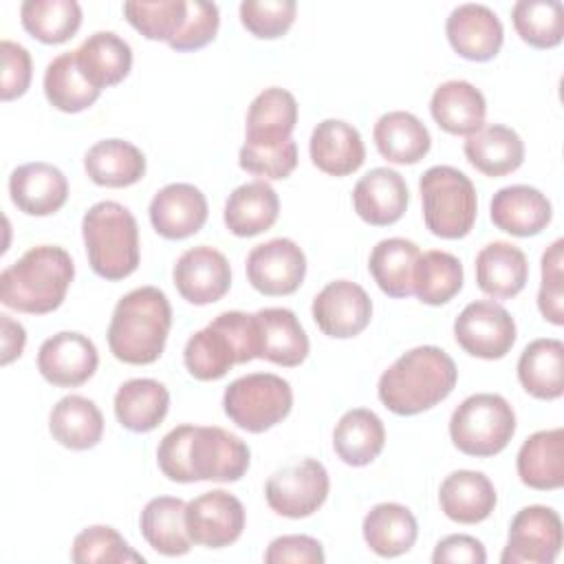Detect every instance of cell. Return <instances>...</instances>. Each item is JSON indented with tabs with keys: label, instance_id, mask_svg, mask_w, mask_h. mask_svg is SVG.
Instances as JSON below:
<instances>
[{
	"label": "cell",
	"instance_id": "50",
	"mask_svg": "<svg viewBox=\"0 0 564 564\" xmlns=\"http://www.w3.org/2000/svg\"><path fill=\"white\" fill-rule=\"evenodd\" d=\"M564 240L557 238L542 256V284L538 291V308L542 317L555 326L564 324Z\"/></svg>",
	"mask_w": 564,
	"mask_h": 564
},
{
	"label": "cell",
	"instance_id": "25",
	"mask_svg": "<svg viewBox=\"0 0 564 564\" xmlns=\"http://www.w3.org/2000/svg\"><path fill=\"white\" fill-rule=\"evenodd\" d=\"M441 511L458 524H478L496 509L494 482L474 469L452 471L438 489Z\"/></svg>",
	"mask_w": 564,
	"mask_h": 564
},
{
	"label": "cell",
	"instance_id": "14",
	"mask_svg": "<svg viewBox=\"0 0 564 564\" xmlns=\"http://www.w3.org/2000/svg\"><path fill=\"white\" fill-rule=\"evenodd\" d=\"M304 275L306 256L291 238L256 245L247 256V278L262 295H291L300 289Z\"/></svg>",
	"mask_w": 564,
	"mask_h": 564
},
{
	"label": "cell",
	"instance_id": "2",
	"mask_svg": "<svg viewBox=\"0 0 564 564\" xmlns=\"http://www.w3.org/2000/svg\"><path fill=\"white\" fill-rule=\"evenodd\" d=\"M456 379V364L443 348L416 346L383 370L377 394L390 412L414 416L447 399Z\"/></svg>",
	"mask_w": 564,
	"mask_h": 564
},
{
	"label": "cell",
	"instance_id": "6",
	"mask_svg": "<svg viewBox=\"0 0 564 564\" xmlns=\"http://www.w3.org/2000/svg\"><path fill=\"white\" fill-rule=\"evenodd\" d=\"M90 269L104 280H123L139 267V227L128 207L115 200L95 203L82 220Z\"/></svg>",
	"mask_w": 564,
	"mask_h": 564
},
{
	"label": "cell",
	"instance_id": "3",
	"mask_svg": "<svg viewBox=\"0 0 564 564\" xmlns=\"http://www.w3.org/2000/svg\"><path fill=\"white\" fill-rule=\"evenodd\" d=\"M73 275L75 264L66 249L31 247L0 273V302L18 313L46 315L62 306Z\"/></svg>",
	"mask_w": 564,
	"mask_h": 564
},
{
	"label": "cell",
	"instance_id": "12",
	"mask_svg": "<svg viewBox=\"0 0 564 564\" xmlns=\"http://www.w3.org/2000/svg\"><path fill=\"white\" fill-rule=\"evenodd\" d=\"M330 480L326 467L315 458H304L293 467L275 471L264 487L269 507L284 518H306L328 498Z\"/></svg>",
	"mask_w": 564,
	"mask_h": 564
},
{
	"label": "cell",
	"instance_id": "43",
	"mask_svg": "<svg viewBox=\"0 0 564 564\" xmlns=\"http://www.w3.org/2000/svg\"><path fill=\"white\" fill-rule=\"evenodd\" d=\"M24 31L44 42L62 44L82 26V7L75 0H26L20 7Z\"/></svg>",
	"mask_w": 564,
	"mask_h": 564
},
{
	"label": "cell",
	"instance_id": "22",
	"mask_svg": "<svg viewBox=\"0 0 564 564\" xmlns=\"http://www.w3.org/2000/svg\"><path fill=\"white\" fill-rule=\"evenodd\" d=\"M258 335V359L295 368L308 355V337L291 308L269 306L253 313Z\"/></svg>",
	"mask_w": 564,
	"mask_h": 564
},
{
	"label": "cell",
	"instance_id": "15",
	"mask_svg": "<svg viewBox=\"0 0 564 564\" xmlns=\"http://www.w3.org/2000/svg\"><path fill=\"white\" fill-rule=\"evenodd\" d=\"M311 313L324 335L350 339L370 324L372 300L357 282L335 280L315 295Z\"/></svg>",
	"mask_w": 564,
	"mask_h": 564
},
{
	"label": "cell",
	"instance_id": "45",
	"mask_svg": "<svg viewBox=\"0 0 564 564\" xmlns=\"http://www.w3.org/2000/svg\"><path fill=\"white\" fill-rule=\"evenodd\" d=\"M511 20L522 42L533 48H553L564 37V9L557 0H518Z\"/></svg>",
	"mask_w": 564,
	"mask_h": 564
},
{
	"label": "cell",
	"instance_id": "40",
	"mask_svg": "<svg viewBox=\"0 0 564 564\" xmlns=\"http://www.w3.org/2000/svg\"><path fill=\"white\" fill-rule=\"evenodd\" d=\"M185 502L174 496L152 498L139 518L145 542L161 555L178 557L192 549V540L185 529Z\"/></svg>",
	"mask_w": 564,
	"mask_h": 564
},
{
	"label": "cell",
	"instance_id": "16",
	"mask_svg": "<svg viewBox=\"0 0 564 564\" xmlns=\"http://www.w3.org/2000/svg\"><path fill=\"white\" fill-rule=\"evenodd\" d=\"M99 366V355L82 333L62 330L42 341L37 350L40 375L57 388H77L86 383Z\"/></svg>",
	"mask_w": 564,
	"mask_h": 564
},
{
	"label": "cell",
	"instance_id": "44",
	"mask_svg": "<svg viewBox=\"0 0 564 564\" xmlns=\"http://www.w3.org/2000/svg\"><path fill=\"white\" fill-rule=\"evenodd\" d=\"M414 295L430 306L447 304L463 289V264L456 256L430 249L419 256L414 267Z\"/></svg>",
	"mask_w": 564,
	"mask_h": 564
},
{
	"label": "cell",
	"instance_id": "55",
	"mask_svg": "<svg viewBox=\"0 0 564 564\" xmlns=\"http://www.w3.org/2000/svg\"><path fill=\"white\" fill-rule=\"evenodd\" d=\"M0 326H2V357L0 364L9 366L13 359H18L24 350L26 344V333L24 326L15 319H11L7 313L0 315Z\"/></svg>",
	"mask_w": 564,
	"mask_h": 564
},
{
	"label": "cell",
	"instance_id": "53",
	"mask_svg": "<svg viewBox=\"0 0 564 564\" xmlns=\"http://www.w3.org/2000/svg\"><path fill=\"white\" fill-rule=\"evenodd\" d=\"M324 560L326 557L322 544L311 535H280L269 544L264 553L267 564H322Z\"/></svg>",
	"mask_w": 564,
	"mask_h": 564
},
{
	"label": "cell",
	"instance_id": "51",
	"mask_svg": "<svg viewBox=\"0 0 564 564\" xmlns=\"http://www.w3.org/2000/svg\"><path fill=\"white\" fill-rule=\"evenodd\" d=\"M218 24H220V13L214 2L189 0L185 22L176 33V37L170 42V48L178 53L198 51L216 37Z\"/></svg>",
	"mask_w": 564,
	"mask_h": 564
},
{
	"label": "cell",
	"instance_id": "36",
	"mask_svg": "<svg viewBox=\"0 0 564 564\" xmlns=\"http://www.w3.org/2000/svg\"><path fill=\"white\" fill-rule=\"evenodd\" d=\"M170 408V392L156 379H130L115 394V416L130 432H152Z\"/></svg>",
	"mask_w": 564,
	"mask_h": 564
},
{
	"label": "cell",
	"instance_id": "49",
	"mask_svg": "<svg viewBox=\"0 0 564 564\" xmlns=\"http://www.w3.org/2000/svg\"><path fill=\"white\" fill-rule=\"evenodd\" d=\"M238 163L245 172L269 181H282L297 167V145L293 139L278 145H249L245 143L238 154Z\"/></svg>",
	"mask_w": 564,
	"mask_h": 564
},
{
	"label": "cell",
	"instance_id": "5",
	"mask_svg": "<svg viewBox=\"0 0 564 564\" xmlns=\"http://www.w3.org/2000/svg\"><path fill=\"white\" fill-rule=\"evenodd\" d=\"M258 357L256 319L242 311L216 315L203 330L194 333L183 350L187 372L198 381L225 377L231 366Z\"/></svg>",
	"mask_w": 564,
	"mask_h": 564
},
{
	"label": "cell",
	"instance_id": "10",
	"mask_svg": "<svg viewBox=\"0 0 564 564\" xmlns=\"http://www.w3.org/2000/svg\"><path fill=\"white\" fill-rule=\"evenodd\" d=\"M562 551V518L544 505L522 507L509 527L502 564H551Z\"/></svg>",
	"mask_w": 564,
	"mask_h": 564
},
{
	"label": "cell",
	"instance_id": "33",
	"mask_svg": "<svg viewBox=\"0 0 564 564\" xmlns=\"http://www.w3.org/2000/svg\"><path fill=\"white\" fill-rule=\"evenodd\" d=\"M379 154L397 165L419 163L432 145L423 121L405 110H392L379 117L372 130Z\"/></svg>",
	"mask_w": 564,
	"mask_h": 564
},
{
	"label": "cell",
	"instance_id": "52",
	"mask_svg": "<svg viewBox=\"0 0 564 564\" xmlns=\"http://www.w3.org/2000/svg\"><path fill=\"white\" fill-rule=\"evenodd\" d=\"M0 53H2V86H0V97L2 101L18 99L26 93L33 75V64H31V53L11 40L0 42Z\"/></svg>",
	"mask_w": 564,
	"mask_h": 564
},
{
	"label": "cell",
	"instance_id": "38",
	"mask_svg": "<svg viewBox=\"0 0 564 564\" xmlns=\"http://www.w3.org/2000/svg\"><path fill=\"white\" fill-rule=\"evenodd\" d=\"M386 445L383 421L366 408L348 410L333 430L335 454L352 467L372 463Z\"/></svg>",
	"mask_w": 564,
	"mask_h": 564
},
{
	"label": "cell",
	"instance_id": "7",
	"mask_svg": "<svg viewBox=\"0 0 564 564\" xmlns=\"http://www.w3.org/2000/svg\"><path fill=\"white\" fill-rule=\"evenodd\" d=\"M425 227L445 240L465 238L478 214L476 187L452 165H434L419 181Z\"/></svg>",
	"mask_w": 564,
	"mask_h": 564
},
{
	"label": "cell",
	"instance_id": "8",
	"mask_svg": "<svg viewBox=\"0 0 564 564\" xmlns=\"http://www.w3.org/2000/svg\"><path fill=\"white\" fill-rule=\"evenodd\" d=\"M516 434V414L509 401L494 392L467 397L449 419V438L467 456H496Z\"/></svg>",
	"mask_w": 564,
	"mask_h": 564
},
{
	"label": "cell",
	"instance_id": "28",
	"mask_svg": "<svg viewBox=\"0 0 564 564\" xmlns=\"http://www.w3.org/2000/svg\"><path fill=\"white\" fill-rule=\"evenodd\" d=\"M516 469L531 489H560L564 485V430L553 427L531 434L518 452Z\"/></svg>",
	"mask_w": 564,
	"mask_h": 564
},
{
	"label": "cell",
	"instance_id": "21",
	"mask_svg": "<svg viewBox=\"0 0 564 564\" xmlns=\"http://www.w3.org/2000/svg\"><path fill=\"white\" fill-rule=\"evenodd\" d=\"M408 203V185L403 176L390 167H375L366 172L352 189L357 216L375 227L394 225L405 214Z\"/></svg>",
	"mask_w": 564,
	"mask_h": 564
},
{
	"label": "cell",
	"instance_id": "39",
	"mask_svg": "<svg viewBox=\"0 0 564 564\" xmlns=\"http://www.w3.org/2000/svg\"><path fill=\"white\" fill-rule=\"evenodd\" d=\"M48 430L59 445L84 452L101 441L104 416L90 399L82 394H68L53 405Z\"/></svg>",
	"mask_w": 564,
	"mask_h": 564
},
{
	"label": "cell",
	"instance_id": "24",
	"mask_svg": "<svg viewBox=\"0 0 564 564\" xmlns=\"http://www.w3.org/2000/svg\"><path fill=\"white\" fill-rule=\"evenodd\" d=\"M311 161L330 176H348L357 172L366 159L361 134L341 119H324L315 126L308 141Z\"/></svg>",
	"mask_w": 564,
	"mask_h": 564
},
{
	"label": "cell",
	"instance_id": "29",
	"mask_svg": "<svg viewBox=\"0 0 564 564\" xmlns=\"http://www.w3.org/2000/svg\"><path fill=\"white\" fill-rule=\"evenodd\" d=\"M297 123L295 97L278 86L264 88L249 106L245 143L249 145H278L291 139Z\"/></svg>",
	"mask_w": 564,
	"mask_h": 564
},
{
	"label": "cell",
	"instance_id": "37",
	"mask_svg": "<svg viewBox=\"0 0 564 564\" xmlns=\"http://www.w3.org/2000/svg\"><path fill=\"white\" fill-rule=\"evenodd\" d=\"M364 540L381 557H397L408 553L419 535L414 513L399 502L375 505L361 524Z\"/></svg>",
	"mask_w": 564,
	"mask_h": 564
},
{
	"label": "cell",
	"instance_id": "48",
	"mask_svg": "<svg viewBox=\"0 0 564 564\" xmlns=\"http://www.w3.org/2000/svg\"><path fill=\"white\" fill-rule=\"evenodd\" d=\"M295 11L293 0H245L240 2V22L251 35L275 40L291 29Z\"/></svg>",
	"mask_w": 564,
	"mask_h": 564
},
{
	"label": "cell",
	"instance_id": "9",
	"mask_svg": "<svg viewBox=\"0 0 564 564\" xmlns=\"http://www.w3.org/2000/svg\"><path fill=\"white\" fill-rule=\"evenodd\" d=\"M223 408L240 430L260 434L289 416L293 390L286 379L273 372H251L225 388Z\"/></svg>",
	"mask_w": 564,
	"mask_h": 564
},
{
	"label": "cell",
	"instance_id": "34",
	"mask_svg": "<svg viewBox=\"0 0 564 564\" xmlns=\"http://www.w3.org/2000/svg\"><path fill=\"white\" fill-rule=\"evenodd\" d=\"M84 170L95 185L128 187L143 178L145 156L130 141L104 139L88 148L84 156Z\"/></svg>",
	"mask_w": 564,
	"mask_h": 564
},
{
	"label": "cell",
	"instance_id": "35",
	"mask_svg": "<svg viewBox=\"0 0 564 564\" xmlns=\"http://www.w3.org/2000/svg\"><path fill=\"white\" fill-rule=\"evenodd\" d=\"M75 55L86 79L99 90L119 84L132 68L130 44L112 31L88 35Z\"/></svg>",
	"mask_w": 564,
	"mask_h": 564
},
{
	"label": "cell",
	"instance_id": "47",
	"mask_svg": "<svg viewBox=\"0 0 564 564\" xmlns=\"http://www.w3.org/2000/svg\"><path fill=\"white\" fill-rule=\"evenodd\" d=\"M123 15L143 37L156 40V42L163 40L170 44L185 22L187 2L185 0H154V2L130 0V2H123Z\"/></svg>",
	"mask_w": 564,
	"mask_h": 564
},
{
	"label": "cell",
	"instance_id": "46",
	"mask_svg": "<svg viewBox=\"0 0 564 564\" xmlns=\"http://www.w3.org/2000/svg\"><path fill=\"white\" fill-rule=\"evenodd\" d=\"M70 560L77 564H139L145 562L123 535L106 524H93L79 531L73 540Z\"/></svg>",
	"mask_w": 564,
	"mask_h": 564
},
{
	"label": "cell",
	"instance_id": "31",
	"mask_svg": "<svg viewBox=\"0 0 564 564\" xmlns=\"http://www.w3.org/2000/svg\"><path fill=\"white\" fill-rule=\"evenodd\" d=\"M463 152L478 172L491 178L516 172L524 161V143L520 134L500 123L482 126L478 132L469 134Z\"/></svg>",
	"mask_w": 564,
	"mask_h": 564
},
{
	"label": "cell",
	"instance_id": "26",
	"mask_svg": "<svg viewBox=\"0 0 564 564\" xmlns=\"http://www.w3.org/2000/svg\"><path fill=\"white\" fill-rule=\"evenodd\" d=\"M430 112L445 132L469 137L485 126L487 104L474 84L465 79H449L434 90Z\"/></svg>",
	"mask_w": 564,
	"mask_h": 564
},
{
	"label": "cell",
	"instance_id": "23",
	"mask_svg": "<svg viewBox=\"0 0 564 564\" xmlns=\"http://www.w3.org/2000/svg\"><path fill=\"white\" fill-rule=\"evenodd\" d=\"M489 216L500 231L529 238L546 229L553 209L540 189L531 185H507L494 194Z\"/></svg>",
	"mask_w": 564,
	"mask_h": 564
},
{
	"label": "cell",
	"instance_id": "17",
	"mask_svg": "<svg viewBox=\"0 0 564 564\" xmlns=\"http://www.w3.org/2000/svg\"><path fill=\"white\" fill-rule=\"evenodd\" d=\"M172 278L181 297L196 306L218 302L231 286L229 260L207 245L183 251L174 264Z\"/></svg>",
	"mask_w": 564,
	"mask_h": 564
},
{
	"label": "cell",
	"instance_id": "42",
	"mask_svg": "<svg viewBox=\"0 0 564 564\" xmlns=\"http://www.w3.org/2000/svg\"><path fill=\"white\" fill-rule=\"evenodd\" d=\"M44 95L62 112H82L99 99L101 90L86 79L75 51H68L48 62L44 70Z\"/></svg>",
	"mask_w": 564,
	"mask_h": 564
},
{
	"label": "cell",
	"instance_id": "4",
	"mask_svg": "<svg viewBox=\"0 0 564 564\" xmlns=\"http://www.w3.org/2000/svg\"><path fill=\"white\" fill-rule=\"evenodd\" d=\"M172 326V306L156 286H139L126 293L110 317L108 346L115 359L132 366L154 364Z\"/></svg>",
	"mask_w": 564,
	"mask_h": 564
},
{
	"label": "cell",
	"instance_id": "54",
	"mask_svg": "<svg viewBox=\"0 0 564 564\" xmlns=\"http://www.w3.org/2000/svg\"><path fill=\"white\" fill-rule=\"evenodd\" d=\"M432 562L434 564H445V562L485 564L487 553H485V546L480 540L465 535V533H456V535H447V538L438 540V544L434 546V553H432Z\"/></svg>",
	"mask_w": 564,
	"mask_h": 564
},
{
	"label": "cell",
	"instance_id": "1",
	"mask_svg": "<svg viewBox=\"0 0 564 564\" xmlns=\"http://www.w3.org/2000/svg\"><path fill=\"white\" fill-rule=\"evenodd\" d=\"M159 469L174 482H236L251 460V452L236 434L216 425H178L156 449Z\"/></svg>",
	"mask_w": 564,
	"mask_h": 564
},
{
	"label": "cell",
	"instance_id": "18",
	"mask_svg": "<svg viewBox=\"0 0 564 564\" xmlns=\"http://www.w3.org/2000/svg\"><path fill=\"white\" fill-rule=\"evenodd\" d=\"M445 33L452 48L471 62L494 59L502 46L505 29L500 18L485 4H458L452 9Z\"/></svg>",
	"mask_w": 564,
	"mask_h": 564
},
{
	"label": "cell",
	"instance_id": "19",
	"mask_svg": "<svg viewBox=\"0 0 564 564\" xmlns=\"http://www.w3.org/2000/svg\"><path fill=\"white\" fill-rule=\"evenodd\" d=\"M150 223L167 240H183L203 229L207 220V198L189 183H170L150 200Z\"/></svg>",
	"mask_w": 564,
	"mask_h": 564
},
{
	"label": "cell",
	"instance_id": "11",
	"mask_svg": "<svg viewBox=\"0 0 564 564\" xmlns=\"http://www.w3.org/2000/svg\"><path fill=\"white\" fill-rule=\"evenodd\" d=\"M454 337L471 357L502 359L516 344V322L498 302L476 300L454 319Z\"/></svg>",
	"mask_w": 564,
	"mask_h": 564
},
{
	"label": "cell",
	"instance_id": "32",
	"mask_svg": "<svg viewBox=\"0 0 564 564\" xmlns=\"http://www.w3.org/2000/svg\"><path fill=\"white\" fill-rule=\"evenodd\" d=\"M518 381L535 399H560L564 392V344L553 337L533 339L518 359Z\"/></svg>",
	"mask_w": 564,
	"mask_h": 564
},
{
	"label": "cell",
	"instance_id": "13",
	"mask_svg": "<svg viewBox=\"0 0 564 564\" xmlns=\"http://www.w3.org/2000/svg\"><path fill=\"white\" fill-rule=\"evenodd\" d=\"M185 529L194 544L205 549H223L234 544L245 529L242 502L225 491H205L185 507Z\"/></svg>",
	"mask_w": 564,
	"mask_h": 564
},
{
	"label": "cell",
	"instance_id": "41",
	"mask_svg": "<svg viewBox=\"0 0 564 564\" xmlns=\"http://www.w3.org/2000/svg\"><path fill=\"white\" fill-rule=\"evenodd\" d=\"M421 251L412 240L405 238H386L375 245L370 251L368 269L377 286L390 297H410L414 295V267Z\"/></svg>",
	"mask_w": 564,
	"mask_h": 564
},
{
	"label": "cell",
	"instance_id": "20",
	"mask_svg": "<svg viewBox=\"0 0 564 564\" xmlns=\"http://www.w3.org/2000/svg\"><path fill=\"white\" fill-rule=\"evenodd\" d=\"M9 194L20 212L29 216H51L64 207L68 198V181L59 167L33 161L11 172Z\"/></svg>",
	"mask_w": 564,
	"mask_h": 564
},
{
	"label": "cell",
	"instance_id": "30",
	"mask_svg": "<svg viewBox=\"0 0 564 564\" xmlns=\"http://www.w3.org/2000/svg\"><path fill=\"white\" fill-rule=\"evenodd\" d=\"M280 214V198L275 189L258 178L236 187L225 203V225L234 236L251 238L271 229Z\"/></svg>",
	"mask_w": 564,
	"mask_h": 564
},
{
	"label": "cell",
	"instance_id": "27",
	"mask_svg": "<svg viewBox=\"0 0 564 564\" xmlns=\"http://www.w3.org/2000/svg\"><path fill=\"white\" fill-rule=\"evenodd\" d=\"M529 278V262L522 249L511 242L496 240L485 245L476 256V282L482 293L494 300L518 295Z\"/></svg>",
	"mask_w": 564,
	"mask_h": 564
}]
</instances>
